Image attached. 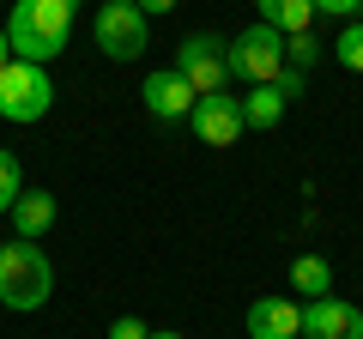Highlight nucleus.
<instances>
[{"instance_id": "obj_17", "label": "nucleus", "mask_w": 363, "mask_h": 339, "mask_svg": "<svg viewBox=\"0 0 363 339\" xmlns=\"http://www.w3.org/2000/svg\"><path fill=\"white\" fill-rule=\"evenodd\" d=\"M333 55H339V67H351V73H363V25H345V30H339Z\"/></svg>"}, {"instance_id": "obj_3", "label": "nucleus", "mask_w": 363, "mask_h": 339, "mask_svg": "<svg viewBox=\"0 0 363 339\" xmlns=\"http://www.w3.org/2000/svg\"><path fill=\"white\" fill-rule=\"evenodd\" d=\"M55 109V85H49V73H43L37 61H6L0 67V121H43Z\"/></svg>"}, {"instance_id": "obj_14", "label": "nucleus", "mask_w": 363, "mask_h": 339, "mask_svg": "<svg viewBox=\"0 0 363 339\" xmlns=\"http://www.w3.org/2000/svg\"><path fill=\"white\" fill-rule=\"evenodd\" d=\"M291 291H303V297H327V291H333V267H327V255H297V261H291Z\"/></svg>"}, {"instance_id": "obj_5", "label": "nucleus", "mask_w": 363, "mask_h": 339, "mask_svg": "<svg viewBox=\"0 0 363 339\" xmlns=\"http://www.w3.org/2000/svg\"><path fill=\"white\" fill-rule=\"evenodd\" d=\"M91 37H97V49H104L109 61H140L145 55V13L133 0H104Z\"/></svg>"}, {"instance_id": "obj_12", "label": "nucleus", "mask_w": 363, "mask_h": 339, "mask_svg": "<svg viewBox=\"0 0 363 339\" xmlns=\"http://www.w3.org/2000/svg\"><path fill=\"white\" fill-rule=\"evenodd\" d=\"M255 6H260V25H272L279 37L315 30V0H255Z\"/></svg>"}, {"instance_id": "obj_13", "label": "nucleus", "mask_w": 363, "mask_h": 339, "mask_svg": "<svg viewBox=\"0 0 363 339\" xmlns=\"http://www.w3.org/2000/svg\"><path fill=\"white\" fill-rule=\"evenodd\" d=\"M285 109H291V97L279 91V85H255V91L242 97V121L255 133H267V128H279V121H285Z\"/></svg>"}, {"instance_id": "obj_11", "label": "nucleus", "mask_w": 363, "mask_h": 339, "mask_svg": "<svg viewBox=\"0 0 363 339\" xmlns=\"http://www.w3.org/2000/svg\"><path fill=\"white\" fill-rule=\"evenodd\" d=\"M55 194L49 188H25V194L13 200V212H6V218H13V236H25V243H37V236H49V224H55Z\"/></svg>"}, {"instance_id": "obj_10", "label": "nucleus", "mask_w": 363, "mask_h": 339, "mask_svg": "<svg viewBox=\"0 0 363 339\" xmlns=\"http://www.w3.org/2000/svg\"><path fill=\"white\" fill-rule=\"evenodd\" d=\"M248 339H303V303L255 297L248 303Z\"/></svg>"}, {"instance_id": "obj_8", "label": "nucleus", "mask_w": 363, "mask_h": 339, "mask_svg": "<svg viewBox=\"0 0 363 339\" xmlns=\"http://www.w3.org/2000/svg\"><path fill=\"white\" fill-rule=\"evenodd\" d=\"M303 339H363V309L339 297H309L303 303Z\"/></svg>"}, {"instance_id": "obj_16", "label": "nucleus", "mask_w": 363, "mask_h": 339, "mask_svg": "<svg viewBox=\"0 0 363 339\" xmlns=\"http://www.w3.org/2000/svg\"><path fill=\"white\" fill-rule=\"evenodd\" d=\"M321 61V43H315V30H303V37H285V67H315Z\"/></svg>"}, {"instance_id": "obj_9", "label": "nucleus", "mask_w": 363, "mask_h": 339, "mask_svg": "<svg viewBox=\"0 0 363 339\" xmlns=\"http://www.w3.org/2000/svg\"><path fill=\"white\" fill-rule=\"evenodd\" d=\"M140 97H145V109H152L157 121H188L194 116V85L176 73V67H164V73H145V85H140Z\"/></svg>"}, {"instance_id": "obj_1", "label": "nucleus", "mask_w": 363, "mask_h": 339, "mask_svg": "<svg viewBox=\"0 0 363 339\" xmlns=\"http://www.w3.org/2000/svg\"><path fill=\"white\" fill-rule=\"evenodd\" d=\"M73 6L79 0H13V18H6V43H13L18 61L49 67L55 55L73 37Z\"/></svg>"}, {"instance_id": "obj_21", "label": "nucleus", "mask_w": 363, "mask_h": 339, "mask_svg": "<svg viewBox=\"0 0 363 339\" xmlns=\"http://www.w3.org/2000/svg\"><path fill=\"white\" fill-rule=\"evenodd\" d=\"M13 61V43H6V25H0V67Z\"/></svg>"}, {"instance_id": "obj_2", "label": "nucleus", "mask_w": 363, "mask_h": 339, "mask_svg": "<svg viewBox=\"0 0 363 339\" xmlns=\"http://www.w3.org/2000/svg\"><path fill=\"white\" fill-rule=\"evenodd\" d=\"M55 291V267L49 255H43L37 243H25V236H13V243H0V303L6 309H43Z\"/></svg>"}, {"instance_id": "obj_22", "label": "nucleus", "mask_w": 363, "mask_h": 339, "mask_svg": "<svg viewBox=\"0 0 363 339\" xmlns=\"http://www.w3.org/2000/svg\"><path fill=\"white\" fill-rule=\"evenodd\" d=\"M152 339H182V333H152Z\"/></svg>"}, {"instance_id": "obj_18", "label": "nucleus", "mask_w": 363, "mask_h": 339, "mask_svg": "<svg viewBox=\"0 0 363 339\" xmlns=\"http://www.w3.org/2000/svg\"><path fill=\"white\" fill-rule=\"evenodd\" d=\"M109 339H152V327L140 315H121V321H109Z\"/></svg>"}, {"instance_id": "obj_20", "label": "nucleus", "mask_w": 363, "mask_h": 339, "mask_svg": "<svg viewBox=\"0 0 363 339\" xmlns=\"http://www.w3.org/2000/svg\"><path fill=\"white\" fill-rule=\"evenodd\" d=\"M133 6H140V13L152 18V13H169V6H176V0H133Z\"/></svg>"}, {"instance_id": "obj_6", "label": "nucleus", "mask_w": 363, "mask_h": 339, "mask_svg": "<svg viewBox=\"0 0 363 339\" xmlns=\"http://www.w3.org/2000/svg\"><path fill=\"white\" fill-rule=\"evenodd\" d=\"M285 73V37L272 25H255L230 43V79H248V85H272Z\"/></svg>"}, {"instance_id": "obj_19", "label": "nucleus", "mask_w": 363, "mask_h": 339, "mask_svg": "<svg viewBox=\"0 0 363 339\" xmlns=\"http://www.w3.org/2000/svg\"><path fill=\"white\" fill-rule=\"evenodd\" d=\"M363 0H315V13H327V18H351Z\"/></svg>"}, {"instance_id": "obj_4", "label": "nucleus", "mask_w": 363, "mask_h": 339, "mask_svg": "<svg viewBox=\"0 0 363 339\" xmlns=\"http://www.w3.org/2000/svg\"><path fill=\"white\" fill-rule=\"evenodd\" d=\"M176 73L194 85V97H218V91H230V43L224 37H188V43H176Z\"/></svg>"}, {"instance_id": "obj_15", "label": "nucleus", "mask_w": 363, "mask_h": 339, "mask_svg": "<svg viewBox=\"0 0 363 339\" xmlns=\"http://www.w3.org/2000/svg\"><path fill=\"white\" fill-rule=\"evenodd\" d=\"M18 194H25V164L13 152H0V212H13Z\"/></svg>"}, {"instance_id": "obj_7", "label": "nucleus", "mask_w": 363, "mask_h": 339, "mask_svg": "<svg viewBox=\"0 0 363 339\" xmlns=\"http://www.w3.org/2000/svg\"><path fill=\"white\" fill-rule=\"evenodd\" d=\"M188 128H194V140L200 145H218V152H224V145H236V140H242V133H248V121H242V97H200V104H194V116H188Z\"/></svg>"}]
</instances>
